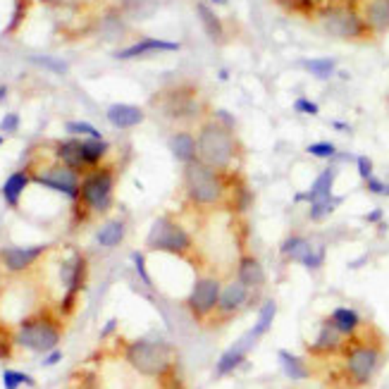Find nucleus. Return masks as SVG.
<instances>
[{
  "label": "nucleus",
  "instance_id": "a18cd8bd",
  "mask_svg": "<svg viewBox=\"0 0 389 389\" xmlns=\"http://www.w3.org/2000/svg\"><path fill=\"white\" fill-rule=\"evenodd\" d=\"M366 184V191L372 193V196H385V189H387V182H382L380 177H370Z\"/></svg>",
  "mask_w": 389,
  "mask_h": 389
},
{
  "label": "nucleus",
  "instance_id": "4468645a",
  "mask_svg": "<svg viewBox=\"0 0 389 389\" xmlns=\"http://www.w3.org/2000/svg\"><path fill=\"white\" fill-rule=\"evenodd\" d=\"M346 344V337L334 328V323L328 318L320 320V330L318 337L311 344H306V354L313 356V359H332V356H339L341 349Z\"/></svg>",
  "mask_w": 389,
  "mask_h": 389
},
{
  "label": "nucleus",
  "instance_id": "f704fd0d",
  "mask_svg": "<svg viewBox=\"0 0 389 389\" xmlns=\"http://www.w3.org/2000/svg\"><path fill=\"white\" fill-rule=\"evenodd\" d=\"M306 153L318 158V160H332V158L337 155V146H334L332 141H315V144L306 146Z\"/></svg>",
  "mask_w": 389,
  "mask_h": 389
},
{
  "label": "nucleus",
  "instance_id": "f03ea898",
  "mask_svg": "<svg viewBox=\"0 0 389 389\" xmlns=\"http://www.w3.org/2000/svg\"><path fill=\"white\" fill-rule=\"evenodd\" d=\"M184 198L198 215L227 210L229 203V172H220L201 160L184 165Z\"/></svg>",
  "mask_w": 389,
  "mask_h": 389
},
{
  "label": "nucleus",
  "instance_id": "4c0bfd02",
  "mask_svg": "<svg viewBox=\"0 0 389 389\" xmlns=\"http://www.w3.org/2000/svg\"><path fill=\"white\" fill-rule=\"evenodd\" d=\"M65 131H67V134H72V136H91V139H103L101 131L93 127V124H88V122H67Z\"/></svg>",
  "mask_w": 389,
  "mask_h": 389
},
{
  "label": "nucleus",
  "instance_id": "6e6552de",
  "mask_svg": "<svg viewBox=\"0 0 389 389\" xmlns=\"http://www.w3.org/2000/svg\"><path fill=\"white\" fill-rule=\"evenodd\" d=\"M79 206L86 213L105 215L115 203V170L113 167H93L82 180Z\"/></svg>",
  "mask_w": 389,
  "mask_h": 389
},
{
  "label": "nucleus",
  "instance_id": "9d476101",
  "mask_svg": "<svg viewBox=\"0 0 389 389\" xmlns=\"http://www.w3.org/2000/svg\"><path fill=\"white\" fill-rule=\"evenodd\" d=\"M254 303V292L249 287H244L239 280H229L227 285H222L218 298V308H215L213 318L208 320L210 328H220V325L232 323L236 315H241L246 306Z\"/></svg>",
  "mask_w": 389,
  "mask_h": 389
},
{
  "label": "nucleus",
  "instance_id": "79ce46f5",
  "mask_svg": "<svg viewBox=\"0 0 389 389\" xmlns=\"http://www.w3.org/2000/svg\"><path fill=\"white\" fill-rule=\"evenodd\" d=\"M29 0H15V15H12V19H10V26H8V31H15V29H19V24L24 22V17H26V10H29Z\"/></svg>",
  "mask_w": 389,
  "mask_h": 389
},
{
  "label": "nucleus",
  "instance_id": "58836bf2",
  "mask_svg": "<svg viewBox=\"0 0 389 389\" xmlns=\"http://www.w3.org/2000/svg\"><path fill=\"white\" fill-rule=\"evenodd\" d=\"M131 260H134V267H136V275H139V280L144 282L149 289H155L153 280H151V275H149V267H146V256L141 254V251H136V254H131Z\"/></svg>",
  "mask_w": 389,
  "mask_h": 389
},
{
  "label": "nucleus",
  "instance_id": "0eeeda50",
  "mask_svg": "<svg viewBox=\"0 0 389 389\" xmlns=\"http://www.w3.org/2000/svg\"><path fill=\"white\" fill-rule=\"evenodd\" d=\"M124 359L141 375L160 377L167 375L175 366V349L170 344H162V341L134 339L124 349Z\"/></svg>",
  "mask_w": 389,
  "mask_h": 389
},
{
  "label": "nucleus",
  "instance_id": "09e8293b",
  "mask_svg": "<svg viewBox=\"0 0 389 389\" xmlns=\"http://www.w3.org/2000/svg\"><path fill=\"white\" fill-rule=\"evenodd\" d=\"M62 361V351L60 349H53L48 356L44 359V368H53V366H57Z\"/></svg>",
  "mask_w": 389,
  "mask_h": 389
},
{
  "label": "nucleus",
  "instance_id": "c756f323",
  "mask_svg": "<svg viewBox=\"0 0 389 389\" xmlns=\"http://www.w3.org/2000/svg\"><path fill=\"white\" fill-rule=\"evenodd\" d=\"M196 12H198V17H201L203 31H206L215 44H222L225 41V24H222V19L213 12V8L206 3H196Z\"/></svg>",
  "mask_w": 389,
  "mask_h": 389
},
{
  "label": "nucleus",
  "instance_id": "f8f14e48",
  "mask_svg": "<svg viewBox=\"0 0 389 389\" xmlns=\"http://www.w3.org/2000/svg\"><path fill=\"white\" fill-rule=\"evenodd\" d=\"M31 182H36V184H41V187L53 189V191L62 193V196H67L72 203H77L79 193H82V177H79V172L65 167L62 162H60V165H55V167H50V170H46V172H39V175H34V172H31Z\"/></svg>",
  "mask_w": 389,
  "mask_h": 389
},
{
  "label": "nucleus",
  "instance_id": "49530a36",
  "mask_svg": "<svg viewBox=\"0 0 389 389\" xmlns=\"http://www.w3.org/2000/svg\"><path fill=\"white\" fill-rule=\"evenodd\" d=\"M19 127V115L17 113H10L3 117V122H0V129L8 131V134H12V131H17Z\"/></svg>",
  "mask_w": 389,
  "mask_h": 389
},
{
  "label": "nucleus",
  "instance_id": "423d86ee",
  "mask_svg": "<svg viewBox=\"0 0 389 389\" xmlns=\"http://www.w3.org/2000/svg\"><path fill=\"white\" fill-rule=\"evenodd\" d=\"M146 249L158 251V254L177 256V258H191L196 254L193 236L172 215H160L151 225V232L146 236Z\"/></svg>",
  "mask_w": 389,
  "mask_h": 389
},
{
  "label": "nucleus",
  "instance_id": "ea45409f",
  "mask_svg": "<svg viewBox=\"0 0 389 389\" xmlns=\"http://www.w3.org/2000/svg\"><path fill=\"white\" fill-rule=\"evenodd\" d=\"M354 162H356V170H359V177L363 182H368L370 177H375V162H372L368 155H356Z\"/></svg>",
  "mask_w": 389,
  "mask_h": 389
},
{
  "label": "nucleus",
  "instance_id": "4be33fe9",
  "mask_svg": "<svg viewBox=\"0 0 389 389\" xmlns=\"http://www.w3.org/2000/svg\"><path fill=\"white\" fill-rule=\"evenodd\" d=\"M108 122L117 129H131L144 122V110H141L139 105L115 103L108 108Z\"/></svg>",
  "mask_w": 389,
  "mask_h": 389
},
{
  "label": "nucleus",
  "instance_id": "b1692460",
  "mask_svg": "<svg viewBox=\"0 0 389 389\" xmlns=\"http://www.w3.org/2000/svg\"><path fill=\"white\" fill-rule=\"evenodd\" d=\"M330 320H332L334 328H337L346 339L356 337V334L361 332V328H363V318H361V313L351 306H337L332 313H330Z\"/></svg>",
  "mask_w": 389,
  "mask_h": 389
},
{
  "label": "nucleus",
  "instance_id": "a211bd4d",
  "mask_svg": "<svg viewBox=\"0 0 389 389\" xmlns=\"http://www.w3.org/2000/svg\"><path fill=\"white\" fill-rule=\"evenodd\" d=\"M334 180H337V167H325L323 172H320L318 177L313 180L311 189L308 191H298L294 193V203H315V201H323V198H330L334 196Z\"/></svg>",
  "mask_w": 389,
  "mask_h": 389
},
{
  "label": "nucleus",
  "instance_id": "7ed1b4c3",
  "mask_svg": "<svg viewBox=\"0 0 389 389\" xmlns=\"http://www.w3.org/2000/svg\"><path fill=\"white\" fill-rule=\"evenodd\" d=\"M198 160L215 167L220 172H234V165L241 160V141L236 139L234 129L225 127L215 117H206L196 131Z\"/></svg>",
  "mask_w": 389,
  "mask_h": 389
},
{
  "label": "nucleus",
  "instance_id": "3c124183",
  "mask_svg": "<svg viewBox=\"0 0 389 389\" xmlns=\"http://www.w3.org/2000/svg\"><path fill=\"white\" fill-rule=\"evenodd\" d=\"M117 328V320H108V323H105V328H103V332H101V337H108L110 332H113V330Z\"/></svg>",
  "mask_w": 389,
  "mask_h": 389
},
{
  "label": "nucleus",
  "instance_id": "603ef678",
  "mask_svg": "<svg viewBox=\"0 0 389 389\" xmlns=\"http://www.w3.org/2000/svg\"><path fill=\"white\" fill-rule=\"evenodd\" d=\"M332 124V129H337V131H349V124L346 122H337V120H334V122H330Z\"/></svg>",
  "mask_w": 389,
  "mask_h": 389
},
{
  "label": "nucleus",
  "instance_id": "393cba45",
  "mask_svg": "<svg viewBox=\"0 0 389 389\" xmlns=\"http://www.w3.org/2000/svg\"><path fill=\"white\" fill-rule=\"evenodd\" d=\"M170 151L172 155L177 158L184 165H189V162L198 160V149H196V134H191V131L182 129V131H175L170 139Z\"/></svg>",
  "mask_w": 389,
  "mask_h": 389
},
{
  "label": "nucleus",
  "instance_id": "473e14b6",
  "mask_svg": "<svg viewBox=\"0 0 389 389\" xmlns=\"http://www.w3.org/2000/svg\"><path fill=\"white\" fill-rule=\"evenodd\" d=\"M303 70L311 72L315 79H330L337 72V60L334 57H313V60H303Z\"/></svg>",
  "mask_w": 389,
  "mask_h": 389
},
{
  "label": "nucleus",
  "instance_id": "72a5a7b5",
  "mask_svg": "<svg viewBox=\"0 0 389 389\" xmlns=\"http://www.w3.org/2000/svg\"><path fill=\"white\" fill-rule=\"evenodd\" d=\"M3 385H5V389H19L22 385L34 387L36 380L31 375H26V372L12 370V368H5V370H3Z\"/></svg>",
  "mask_w": 389,
  "mask_h": 389
},
{
  "label": "nucleus",
  "instance_id": "de8ad7c7",
  "mask_svg": "<svg viewBox=\"0 0 389 389\" xmlns=\"http://www.w3.org/2000/svg\"><path fill=\"white\" fill-rule=\"evenodd\" d=\"M215 120H218V122H222L225 127H229V129H236V122H234V117L229 113H225V110H218V113L213 115Z\"/></svg>",
  "mask_w": 389,
  "mask_h": 389
},
{
  "label": "nucleus",
  "instance_id": "c9c22d12",
  "mask_svg": "<svg viewBox=\"0 0 389 389\" xmlns=\"http://www.w3.org/2000/svg\"><path fill=\"white\" fill-rule=\"evenodd\" d=\"M275 3L287 10H292V12L308 15V17H313L315 10H318V0H275Z\"/></svg>",
  "mask_w": 389,
  "mask_h": 389
},
{
  "label": "nucleus",
  "instance_id": "aec40b11",
  "mask_svg": "<svg viewBox=\"0 0 389 389\" xmlns=\"http://www.w3.org/2000/svg\"><path fill=\"white\" fill-rule=\"evenodd\" d=\"M158 50H167V53H177L180 50V44L177 41H165V39H141L136 44L127 46V48L117 50L115 57L117 60H131V57H141L146 53H158Z\"/></svg>",
  "mask_w": 389,
  "mask_h": 389
},
{
  "label": "nucleus",
  "instance_id": "a878e982",
  "mask_svg": "<svg viewBox=\"0 0 389 389\" xmlns=\"http://www.w3.org/2000/svg\"><path fill=\"white\" fill-rule=\"evenodd\" d=\"M277 361H280L282 372H285L289 380H294V382H303V380H308V377L313 375L311 366H308L301 356L292 354V351L280 349V351H277Z\"/></svg>",
  "mask_w": 389,
  "mask_h": 389
},
{
  "label": "nucleus",
  "instance_id": "20e7f679",
  "mask_svg": "<svg viewBox=\"0 0 389 389\" xmlns=\"http://www.w3.org/2000/svg\"><path fill=\"white\" fill-rule=\"evenodd\" d=\"M315 22L325 34L341 41H370L375 36L368 29L363 15H361L359 0H325L318 3L315 10Z\"/></svg>",
  "mask_w": 389,
  "mask_h": 389
},
{
  "label": "nucleus",
  "instance_id": "ddd939ff",
  "mask_svg": "<svg viewBox=\"0 0 389 389\" xmlns=\"http://www.w3.org/2000/svg\"><path fill=\"white\" fill-rule=\"evenodd\" d=\"M86 275H88V263L84 258L82 254H75L70 260L62 265V282H65L67 292L65 298L60 303V313L62 315H70L75 311V301H77V294L82 292L84 285H86Z\"/></svg>",
  "mask_w": 389,
  "mask_h": 389
},
{
  "label": "nucleus",
  "instance_id": "a19ab883",
  "mask_svg": "<svg viewBox=\"0 0 389 389\" xmlns=\"http://www.w3.org/2000/svg\"><path fill=\"white\" fill-rule=\"evenodd\" d=\"M31 62H36V65L46 67V70H50V72H55V75H65V72H67V65H65V62H62V60H55V57L36 55V57H31Z\"/></svg>",
  "mask_w": 389,
  "mask_h": 389
},
{
  "label": "nucleus",
  "instance_id": "7c9ffc66",
  "mask_svg": "<svg viewBox=\"0 0 389 389\" xmlns=\"http://www.w3.org/2000/svg\"><path fill=\"white\" fill-rule=\"evenodd\" d=\"M341 201H344L341 196H330V198H323V201L311 203V208H308V220L315 222V225L325 222V220H328L330 215H332L334 210L341 206Z\"/></svg>",
  "mask_w": 389,
  "mask_h": 389
},
{
  "label": "nucleus",
  "instance_id": "9b49d317",
  "mask_svg": "<svg viewBox=\"0 0 389 389\" xmlns=\"http://www.w3.org/2000/svg\"><path fill=\"white\" fill-rule=\"evenodd\" d=\"M155 101L162 105V113L172 120H191V117H196L198 110H201V98H198L196 88L189 86V84L167 88Z\"/></svg>",
  "mask_w": 389,
  "mask_h": 389
},
{
  "label": "nucleus",
  "instance_id": "c03bdc74",
  "mask_svg": "<svg viewBox=\"0 0 389 389\" xmlns=\"http://www.w3.org/2000/svg\"><path fill=\"white\" fill-rule=\"evenodd\" d=\"M294 110H296L298 115H318L320 113V105L315 103V101H311V98H306V96H301V98H296V101H294Z\"/></svg>",
  "mask_w": 389,
  "mask_h": 389
},
{
  "label": "nucleus",
  "instance_id": "13d9d810",
  "mask_svg": "<svg viewBox=\"0 0 389 389\" xmlns=\"http://www.w3.org/2000/svg\"><path fill=\"white\" fill-rule=\"evenodd\" d=\"M3 141H5V139H3V136H0V146H3Z\"/></svg>",
  "mask_w": 389,
  "mask_h": 389
},
{
  "label": "nucleus",
  "instance_id": "2f4dec72",
  "mask_svg": "<svg viewBox=\"0 0 389 389\" xmlns=\"http://www.w3.org/2000/svg\"><path fill=\"white\" fill-rule=\"evenodd\" d=\"M108 153V144L103 139H84V160H86V167L93 170V167H101L103 158Z\"/></svg>",
  "mask_w": 389,
  "mask_h": 389
},
{
  "label": "nucleus",
  "instance_id": "6ab92c4d",
  "mask_svg": "<svg viewBox=\"0 0 389 389\" xmlns=\"http://www.w3.org/2000/svg\"><path fill=\"white\" fill-rule=\"evenodd\" d=\"M368 29L372 36H382L389 31V0H359Z\"/></svg>",
  "mask_w": 389,
  "mask_h": 389
},
{
  "label": "nucleus",
  "instance_id": "2eb2a0df",
  "mask_svg": "<svg viewBox=\"0 0 389 389\" xmlns=\"http://www.w3.org/2000/svg\"><path fill=\"white\" fill-rule=\"evenodd\" d=\"M48 244H36V246H5L0 249V263L8 267L10 272H24L31 267L41 256L48 251Z\"/></svg>",
  "mask_w": 389,
  "mask_h": 389
},
{
  "label": "nucleus",
  "instance_id": "c85d7f7f",
  "mask_svg": "<svg viewBox=\"0 0 389 389\" xmlns=\"http://www.w3.org/2000/svg\"><path fill=\"white\" fill-rule=\"evenodd\" d=\"M124 236H127V222L124 220H108L96 232V241L103 249H115V246L122 244Z\"/></svg>",
  "mask_w": 389,
  "mask_h": 389
},
{
  "label": "nucleus",
  "instance_id": "cd10ccee",
  "mask_svg": "<svg viewBox=\"0 0 389 389\" xmlns=\"http://www.w3.org/2000/svg\"><path fill=\"white\" fill-rule=\"evenodd\" d=\"M275 315H277V301L275 298H267L265 303H260V308H258V318H256V323H254V328L249 330V337L251 341H260L263 337H265L267 332H270V328H272V323H275Z\"/></svg>",
  "mask_w": 389,
  "mask_h": 389
},
{
  "label": "nucleus",
  "instance_id": "1a4fd4ad",
  "mask_svg": "<svg viewBox=\"0 0 389 389\" xmlns=\"http://www.w3.org/2000/svg\"><path fill=\"white\" fill-rule=\"evenodd\" d=\"M220 292H222V280L218 275H206L203 272V275L196 277L187 296V311L198 325H208V320L213 318L215 308H218Z\"/></svg>",
  "mask_w": 389,
  "mask_h": 389
},
{
  "label": "nucleus",
  "instance_id": "f257e3e1",
  "mask_svg": "<svg viewBox=\"0 0 389 389\" xmlns=\"http://www.w3.org/2000/svg\"><path fill=\"white\" fill-rule=\"evenodd\" d=\"M339 359V389H363L375 380L377 370L385 361V344L372 328L366 334L361 330L356 337L346 339Z\"/></svg>",
  "mask_w": 389,
  "mask_h": 389
},
{
  "label": "nucleus",
  "instance_id": "e433bc0d",
  "mask_svg": "<svg viewBox=\"0 0 389 389\" xmlns=\"http://www.w3.org/2000/svg\"><path fill=\"white\" fill-rule=\"evenodd\" d=\"M325 258H328V249H325L323 244H318V246L313 244L311 254L301 260V265L306 267V270H320V267L325 265Z\"/></svg>",
  "mask_w": 389,
  "mask_h": 389
},
{
  "label": "nucleus",
  "instance_id": "4d7b16f0",
  "mask_svg": "<svg viewBox=\"0 0 389 389\" xmlns=\"http://www.w3.org/2000/svg\"><path fill=\"white\" fill-rule=\"evenodd\" d=\"M385 196H389V182H387V189H385Z\"/></svg>",
  "mask_w": 389,
  "mask_h": 389
},
{
  "label": "nucleus",
  "instance_id": "dca6fc26",
  "mask_svg": "<svg viewBox=\"0 0 389 389\" xmlns=\"http://www.w3.org/2000/svg\"><path fill=\"white\" fill-rule=\"evenodd\" d=\"M251 349H254V341H251L249 334H244L239 341H234L227 351H222V356H220L218 363H215V377L220 380V377H227V375H232L234 370H239V368L246 363V359H249Z\"/></svg>",
  "mask_w": 389,
  "mask_h": 389
},
{
  "label": "nucleus",
  "instance_id": "37998d69",
  "mask_svg": "<svg viewBox=\"0 0 389 389\" xmlns=\"http://www.w3.org/2000/svg\"><path fill=\"white\" fill-rule=\"evenodd\" d=\"M12 341L15 337L10 334V330L5 325H0V361L12 356Z\"/></svg>",
  "mask_w": 389,
  "mask_h": 389
},
{
  "label": "nucleus",
  "instance_id": "bb28decb",
  "mask_svg": "<svg viewBox=\"0 0 389 389\" xmlns=\"http://www.w3.org/2000/svg\"><path fill=\"white\" fill-rule=\"evenodd\" d=\"M31 182V172L29 170H17L5 180L3 184V198L10 208H19V198H22L24 189Z\"/></svg>",
  "mask_w": 389,
  "mask_h": 389
},
{
  "label": "nucleus",
  "instance_id": "412c9836",
  "mask_svg": "<svg viewBox=\"0 0 389 389\" xmlns=\"http://www.w3.org/2000/svg\"><path fill=\"white\" fill-rule=\"evenodd\" d=\"M55 158L62 162L65 167L75 172L88 170L86 160H84V141L82 139H65L55 146Z\"/></svg>",
  "mask_w": 389,
  "mask_h": 389
},
{
  "label": "nucleus",
  "instance_id": "5fc2aeb1",
  "mask_svg": "<svg viewBox=\"0 0 389 389\" xmlns=\"http://www.w3.org/2000/svg\"><path fill=\"white\" fill-rule=\"evenodd\" d=\"M218 77H220V79H227V77H229V72H227V70H220V75H218Z\"/></svg>",
  "mask_w": 389,
  "mask_h": 389
},
{
  "label": "nucleus",
  "instance_id": "6e6d98bb",
  "mask_svg": "<svg viewBox=\"0 0 389 389\" xmlns=\"http://www.w3.org/2000/svg\"><path fill=\"white\" fill-rule=\"evenodd\" d=\"M210 3H215V5H227V0H210Z\"/></svg>",
  "mask_w": 389,
  "mask_h": 389
},
{
  "label": "nucleus",
  "instance_id": "5701e85b",
  "mask_svg": "<svg viewBox=\"0 0 389 389\" xmlns=\"http://www.w3.org/2000/svg\"><path fill=\"white\" fill-rule=\"evenodd\" d=\"M311 249H313V241L308 239L306 234L292 232V234H287L285 241L280 244V256L287 263H298V265H301V260L311 254Z\"/></svg>",
  "mask_w": 389,
  "mask_h": 389
},
{
  "label": "nucleus",
  "instance_id": "8fccbe9b",
  "mask_svg": "<svg viewBox=\"0 0 389 389\" xmlns=\"http://www.w3.org/2000/svg\"><path fill=\"white\" fill-rule=\"evenodd\" d=\"M382 218H385V210L375 208V210H370V213H368L363 220H366L368 225H377V222H382Z\"/></svg>",
  "mask_w": 389,
  "mask_h": 389
},
{
  "label": "nucleus",
  "instance_id": "864d4df0",
  "mask_svg": "<svg viewBox=\"0 0 389 389\" xmlns=\"http://www.w3.org/2000/svg\"><path fill=\"white\" fill-rule=\"evenodd\" d=\"M5 96H8V88H5V86H0V101H3Z\"/></svg>",
  "mask_w": 389,
  "mask_h": 389
},
{
  "label": "nucleus",
  "instance_id": "39448f33",
  "mask_svg": "<svg viewBox=\"0 0 389 389\" xmlns=\"http://www.w3.org/2000/svg\"><path fill=\"white\" fill-rule=\"evenodd\" d=\"M62 339V325L48 311L34 313L19 323L17 332H15V344L22 349L36 351V354H50L57 349Z\"/></svg>",
  "mask_w": 389,
  "mask_h": 389
},
{
  "label": "nucleus",
  "instance_id": "f3484780",
  "mask_svg": "<svg viewBox=\"0 0 389 389\" xmlns=\"http://www.w3.org/2000/svg\"><path fill=\"white\" fill-rule=\"evenodd\" d=\"M234 280H239L244 287H249L251 292H256V289L265 287V280H267L265 267H263V263L256 258V256L241 254L234 265Z\"/></svg>",
  "mask_w": 389,
  "mask_h": 389
}]
</instances>
